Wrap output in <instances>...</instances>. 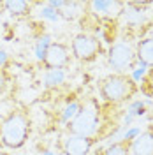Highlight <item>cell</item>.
Masks as SVG:
<instances>
[{
  "label": "cell",
  "mask_w": 153,
  "mask_h": 155,
  "mask_svg": "<svg viewBox=\"0 0 153 155\" xmlns=\"http://www.w3.org/2000/svg\"><path fill=\"white\" fill-rule=\"evenodd\" d=\"M70 62V49L67 44L63 42H51V46L48 48L44 60H42V65L46 71L51 69H63L69 65Z\"/></svg>",
  "instance_id": "7"
},
{
  "label": "cell",
  "mask_w": 153,
  "mask_h": 155,
  "mask_svg": "<svg viewBox=\"0 0 153 155\" xmlns=\"http://www.w3.org/2000/svg\"><path fill=\"white\" fill-rule=\"evenodd\" d=\"M146 113V106H144L143 101H132L129 106H127V115L123 116V124L122 125L129 127L132 124V120L137 118V116H143Z\"/></svg>",
  "instance_id": "14"
},
{
  "label": "cell",
  "mask_w": 153,
  "mask_h": 155,
  "mask_svg": "<svg viewBox=\"0 0 153 155\" xmlns=\"http://www.w3.org/2000/svg\"><path fill=\"white\" fill-rule=\"evenodd\" d=\"M122 16H123L125 21H127L129 25H132V27H139V25H143L144 21H146V12H144L141 7H135L132 4H127V5H125Z\"/></svg>",
  "instance_id": "11"
},
{
  "label": "cell",
  "mask_w": 153,
  "mask_h": 155,
  "mask_svg": "<svg viewBox=\"0 0 153 155\" xmlns=\"http://www.w3.org/2000/svg\"><path fill=\"white\" fill-rule=\"evenodd\" d=\"M0 155H9V153H5V152H0Z\"/></svg>",
  "instance_id": "27"
},
{
  "label": "cell",
  "mask_w": 153,
  "mask_h": 155,
  "mask_svg": "<svg viewBox=\"0 0 153 155\" xmlns=\"http://www.w3.org/2000/svg\"><path fill=\"white\" fill-rule=\"evenodd\" d=\"M51 37H49L48 34H44V35H41V37L37 39V42H35V46H34V55H35V58H37L39 62H42L44 60V55H46V51H48V48L51 46Z\"/></svg>",
  "instance_id": "18"
},
{
  "label": "cell",
  "mask_w": 153,
  "mask_h": 155,
  "mask_svg": "<svg viewBox=\"0 0 153 155\" xmlns=\"http://www.w3.org/2000/svg\"><path fill=\"white\" fill-rule=\"evenodd\" d=\"M81 102L79 101H76V99H72V101H69L67 104L63 106V109H62V118H60V122L62 124H70L74 118L77 116V113H79V109H81Z\"/></svg>",
  "instance_id": "16"
},
{
  "label": "cell",
  "mask_w": 153,
  "mask_h": 155,
  "mask_svg": "<svg viewBox=\"0 0 153 155\" xmlns=\"http://www.w3.org/2000/svg\"><path fill=\"white\" fill-rule=\"evenodd\" d=\"M135 58L146 67H153V39H143L135 46Z\"/></svg>",
  "instance_id": "10"
},
{
  "label": "cell",
  "mask_w": 153,
  "mask_h": 155,
  "mask_svg": "<svg viewBox=\"0 0 153 155\" xmlns=\"http://www.w3.org/2000/svg\"><path fill=\"white\" fill-rule=\"evenodd\" d=\"M65 78H67L65 69H51V71H46V74H44V87L57 88L65 83Z\"/></svg>",
  "instance_id": "12"
},
{
  "label": "cell",
  "mask_w": 153,
  "mask_h": 155,
  "mask_svg": "<svg viewBox=\"0 0 153 155\" xmlns=\"http://www.w3.org/2000/svg\"><path fill=\"white\" fill-rule=\"evenodd\" d=\"M7 85H9V72L5 69H0V95L5 92Z\"/></svg>",
  "instance_id": "23"
},
{
  "label": "cell",
  "mask_w": 153,
  "mask_h": 155,
  "mask_svg": "<svg viewBox=\"0 0 153 155\" xmlns=\"http://www.w3.org/2000/svg\"><path fill=\"white\" fill-rule=\"evenodd\" d=\"M7 60H9V55H7V51H5V49H0V69L5 67Z\"/></svg>",
  "instance_id": "25"
},
{
  "label": "cell",
  "mask_w": 153,
  "mask_h": 155,
  "mask_svg": "<svg viewBox=\"0 0 153 155\" xmlns=\"http://www.w3.org/2000/svg\"><path fill=\"white\" fill-rule=\"evenodd\" d=\"M100 129V107L97 102H86L81 106L77 116L67 124L69 134L83 136V137H93Z\"/></svg>",
  "instance_id": "3"
},
{
  "label": "cell",
  "mask_w": 153,
  "mask_h": 155,
  "mask_svg": "<svg viewBox=\"0 0 153 155\" xmlns=\"http://www.w3.org/2000/svg\"><path fill=\"white\" fill-rule=\"evenodd\" d=\"M107 64L115 71V74H125L127 71L130 72L137 64L135 48L130 42H125V41L115 42L107 51Z\"/></svg>",
  "instance_id": "4"
},
{
  "label": "cell",
  "mask_w": 153,
  "mask_h": 155,
  "mask_svg": "<svg viewBox=\"0 0 153 155\" xmlns=\"http://www.w3.org/2000/svg\"><path fill=\"white\" fill-rule=\"evenodd\" d=\"M130 155H153V129L141 130L130 143Z\"/></svg>",
  "instance_id": "9"
},
{
  "label": "cell",
  "mask_w": 153,
  "mask_h": 155,
  "mask_svg": "<svg viewBox=\"0 0 153 155\" xmlns=\"http://www.w3.org/2000/svg\"><path fill=\"white\" fill-rule=\"evenodd\" d=\"M139 90H141V94H143L144 97L153 99V69H148L146 76L141 79V87H139Z\"/></svg>",
  "instance_id": "19"
},
{
  "label": "cell",
  "mask_w": 153,
  "mask_h": 155,
  "mask_svg": "<svg viewBox=\"0 0 153 155\" xmlns=\"http://www.w3.org/2000/svg\"><path fill=\"white\" fill-rule=\"evenodd\" d=\"M70 51H72V57L79 62H93L102 53V42L93 34L81 32L74 35L70 42Z\"/></svg>",
  "instance_id": "5"
},
{
  "label": "cell",
  "mask_w": 153,
  "mask_h": 155,
  "mask_svg": "<svg viewBox=\"0 0 153 155\" xmlns=\"http://www.w3.org/2000/svg\"><path fill=\"white\" fill-rule=\"evenodd\" d=\"M88 12L97 19H106V21H115L118 16L123 14L125 4L120 0H92L86 4Z\"/></svg>",
  "instance_id": "6"
},
{
  "label": "cell",
  "mask_w": 153,
  "mask_h": 155,
  "mask_svg": "<svg viewBox=\"0 0 153 155\" xmlns=\"http://www.w3.org/2000/svg\"><path fill=\"white\" fill-rule=\"evenodd\" d=\"M41 155H57V153H55V152H51V150H44Z\"/></svg>",
  "instance_id": "26"
},
{
  "label": "cell",
  "mask_w": 153,
  "mask_h": 155,
  "mask_svg": "<svg viewBox=\"0 0 153 155\" xmlns=\"http://www.w3.org/2000/svg\"><path fill=\"white\" fill-rule=\"evenodd\" d=\"M146 72H148V67L137 62V64L134 65V69L130 71V74H129V76L132 78V79H134L135 83H141V79H143V78L146 76Z\"/></svg>",
  "instance_id": "20"
},
{
  "label": "cell",
  "mask_w": 153,
  "mask_h": 155,
  "mask_svg": "<svg viewBox=\"0 0 153 155\" xmlns=\"http://www.w3.org/2000/svg\"><path fill=\"white\" fill-rule=\"evenodd\" d=\"M95 145V137H83V136L69 134L62 141V153L63 155H88Z\"/></svg>",
  "instance_id": "8"
},
{
  "label": "cell",
  "mask_w": 153,
  "mask_h": 155,
  "mask_svg": "<svg viewBox=\"0 0 153 155\" xmlns=\"http://www.w3.org/2000/svg\"><path fill=\"white\" fill-rule=\"evenodd\" d=\"M65 2H67V0H48L46 5L51 7V9H55V11H60L63 5H65Z\"/></svg>",
  "instance_id": "24"
},
{
  "label": "cell",
  "mask_w": 153,
  "mask_h": 155,
  "mask_svg": "<svg viewBox=\"0 0 153 155\" xmlns=\"http://www.w3.org/2000/svg\"><path fill=\"white\" fill-rule=\"evenodd\" d=\"M2 5L5 7V11L9 12L11 16H25V14L30 12L34 4L25 2V0H11V2H4Z\"/></svg>",
  "instance_id": "13"
},
{
  "label": "cell",
  "mask_w": 153,
  "mask_h": 155,
  "mask_svg": "<svg viewBox=\"0 0 153 155\" xmlns=\"http://www.w3.org/2000/svg\"><path fill=\"white\" fill-rule=\"evenodd\" d=\"M130 143L132 141H113L111 145L106 148L102 155H130Z\"/></svg>",
  "instance_id": "17"
},
{
  "label": "cell",
  "mask_w": 153,
  "mask_h": 155,
  "mask_svg": "<svg viewBox=\"0 0 153 155\" xmlns=\"http://www.w3.org/2000/svg\"><path fill=\"white\" fill-rule=\"evenodd\" d=\"M39 16L42 19H48V21H58L60 19V12L55 9H51V7H48V5H44L41 9V12H39Z\"/></svg>",
  "instance_id": "21"
},
{
  "label": "cell",
  "mask_w": 153,
  "mask_h": 155,
  "mask_svg": "<svg viewBox=\"0 0 153 155\" xmlns=\"http://www.w3.org/2000/svg\"><path fill=\"white\" fill-rule=\"evenodd\" d=\"M30 134V118L25 109H12L0 122V143L5 148L18 150L27 143Z\"/></svg>",
  "instance_id": "1"
},
{
  "label": "cell",
  "mask_w": 153,
  "mask_h": 155,
  "mask_svg": "<svg viewBox=\"0 0 153 155\" xmlns=\"http://www.w3.org/2000/svg\"><path fill=\"white\" fill-rule=\"evenodd\" d=\"M139 134H141V129H139V127H130V129H127L123 134H122V139H125V141H132V139H135ZM122 139H120V141H122Z\"/></svg>",
  "instance_id": "22"
},
{
  "label": "cell",
  "mask_w": 153,
  "mask_h": 155,
  "mask_svg": "<svg viewBox=\"0 0 153 155\" xmlns=\"http://www.w3.org/2000/svg\"><path fill=\"white\" fill-rule=\"evenodd\" d=\"M139 92V87L129 74H111L99 85V94L109 104H120L129 101Z\"/></svg>",
  "instance_id": "2"
},
{
  "label": "cell",
  "mask_w": 153,
  "mask_h": 155,
  "mask_svg": "<svg viewBox=\"0 0 153 155\" xmlns=\"http://www.w3.org/2000/svg\"><path fill=\"white\" fill-rule=\"evenodd\" d=\"M83 7H85V5L79 4V2H65V5L58 11V12H60V18L67 19V21H74L76 18H79V16L85 12Z\"/></svg>",
  "instance_id": "15"
}]
</instances>
